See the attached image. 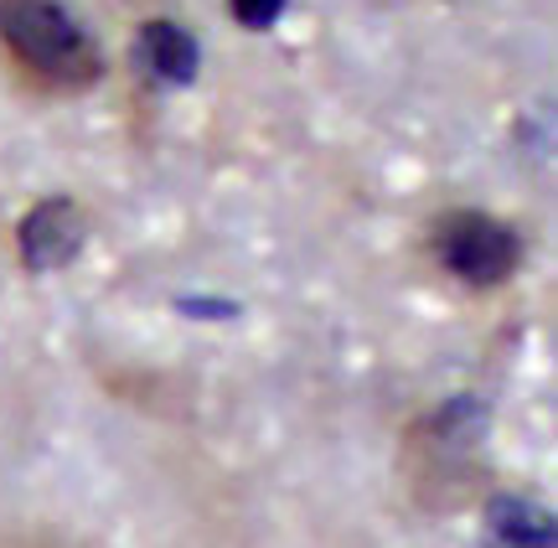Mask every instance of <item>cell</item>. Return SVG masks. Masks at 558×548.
Returning a JSON list of instances; mask_svg holds the SVG:
<instances>
[{"label":"cell","instance_id":"6da1fadb","mask_svg":"<svg viewBox=\"0 0 558 548\" xmlns=\"http://www.w3.org/2000/svg\"><path fill=\"white\" fill-rule=\"evenodd\" d=\"M0 52L47 94H83L104 78L99 41L68 0H0Z\"/></svg>","mask_w":558,"mask_h":548},{"label":"cell","instance_id":"7a4b0ae2","mask_svg":"<svg viewBox=\"0 0 558 548\" xmlns=\"http://www.w3.org/2000/svg\"><path fill=\"white\" fill-rule=\"evenodd\" d=\"M429 254L460 284L486 290V284H501L522 265V239L481 207H450L429 223Z\"/></svg>","mask_w":558,"mask_h":548},{"label":"cell","instance_id":"3957f363","mask_svg":"<svg viewBox=\"0 0 558 548\" xmlns=\"http://www.w3.org/2000/svg\"><path fill=\"white\" fill-rule=\"evenodd\" d=\"M78 244H83V218L68 203L32 207L26 223H21V254L32 265H62V259L78 254Z\"/></svg>","mask_w":558,"mask_h":548},{"label":"cell","instance_id":"277c9868","mask_svg":"<svg viewBox=\"0 0 558 548\" xmlns=\"http://www.w3.org/2000/svg\"><path fill=\"white\" fill-rule=\"evenodd\" d=\"M140 62L160 83H186L197 73V41L177 21H150V26H140Z\"/></svg>","mask_w":558,"mask_h":548},{"label":"cell","instance_id":"5b68a950","mask_svg":"<svg viewBox=\"0 0 558 548\" xmlns=\"http://www.w3.org/2000/svg\"><path fill=\"white\" fill-rule=\"evenodd\" d=\"M233 16H239L243 26L264 32V26H275V21L284 16V0H233Z\"/></svg>","mask_w":558,"mask_h":548}]
</instances>
